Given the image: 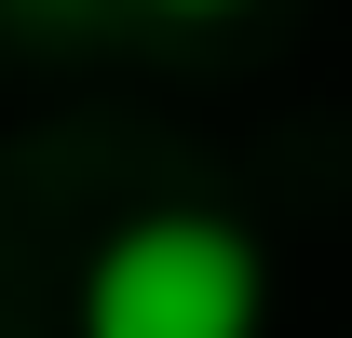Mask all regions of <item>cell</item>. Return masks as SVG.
<instances>
[{
    "label": "cell",
    "mask_w": 352,
    "mask_h": 338,
    "mask_svg": "<svg viewBox=\"0 0 352 338\" xmlns=\"http://www.w3.org/2000/svg\"><path fill=\"white\" fill-rule=\"evenodd\" d=\"M271 311H285L271 230L176 190V203H135L122 230L82 257L68 338H271Z\"/></svg>",
    "instance_id": "1"
},
{
    "label": "cell",
    "mask_w": 352,
    "mask_h": 338,
    "mask_svg": "<svg viewBox=\"0 0 352 338\" xmlns=\"http://www.w3.org/2000/svg\"><path fill=\"white\" fill-rule=\"evenodd\" d=\"M95 27H122V0H0V41H95Z\"/></svg>",
    "instance_id": "2"
},
{
    "label": "cell",
    "mask_w": 352,
    "mask_h": 338,
    "mask_svg": "<svg viewBox=\"0 0 352 338\" xmlns=\"http://www.w3.org/2000/svg\"><path fill=\"white\" fill-rule=\"evenodd\" d=\"M230 14H258V0H122V27H230Z\"/></svg>",
    "instance_id": "3"
}]
</instances>
